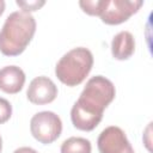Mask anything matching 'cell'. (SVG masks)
Listing matches in <instances>:
<instances>
[{"instance_id":"6da1fadb","label":"cell","mask_w":153,"mask_h":153,"mask_svg":"<svg viewBox=\"0 0 153 153\" xmlns=\"http://www.w3.org/2000/svg\"><path fill=\"white\" fill-rule=\"evenodd\" d=\"M115 86L108 78L96 75L88 79L71 109L73 126L82 131L93 130L100 123L105 108L115 99Z\"/></svg>"},{"instance_id":"7a4b0ae2","label":"cell","mask_w":153,"mask_h":153,"mask_svg":"<svg viewBox=\"0 0 153 153\" xmlns=\"http://www.w3.org/2000/svg\"><path fill=\"white\" fill-rule=\"evenodd\" d=\"M36 32V20L26 12H12L0 30V51L6 56L20 55Z\"/></svg>"},{"instance_id":"3957f363","label":"cell","mask_w":153,"mask_h":153,"mask_svg":"<svg viewBox=\"0 0 153 153\" xmlns=\"http://www.w3.org/2000/svg\"><path fill=\"white\" fill-rule=\"evenodd\" d=\"M93 66V55L91 50L84 47L74 48L67 51L55 66L56 78L65 85L73 87L80 85Z\"/></svg>"},{"instance_id":"277c9868","label":"cell","mask_w":153,"mask_h":153,"mask_svg":"<svg viewBox=\"0 0 153 153\" xmlns=\"http://www.w3.org/2000/svg\"><path fill=\"white\" fill-rule=\"evenodd\" d=\"M30 131L38 142L43 145L53 143L61 135V118L53 111L37 112L31 117Z\"/></svg>"},{"instance_id":"5b68a950","label":"cell","mask_w":153,"mask_h":153,"mask_svg":"<svg viewBox=\"0 0 153 153\" xmlns=\"http://www.w3.org/2000/svg\"><path fill=\"white\" fill-rule=\"evenodd\" d=\"M142 5L140 0H102L98 17L108 25H118L127 22Z\"/></svg>"},{"instance_id":"8992f818","label":"cell","mask_w":153,"mask_h":153,"mask_svg":"<svg viewBox=\"0 0 153 153\" xmlns=\"http://www.w3.org/2000/svg\"><path fill=\"white\" fill-rule=\"evenodd\" d=\"M99 153H134L126 133L116 126L106 127L98 136Z\"/></svg>"},{"instance_id":"52a82bcc","label":"cell","mask_w":153,"mask_h":153,"mask_svg":"<svg viewBox=\"0 0 153 153\" xmlns=\"http://www.w3.org/2000/svg\"><path fill=\"white\" fill-rule=\"evenodd\" d=\"M57 96V87L55 82L44 75L36 76L29 84L26 97L30 103L36 105L49 104L55 100Z\"/></svg>"},{"instance_id":"ba28073f","label":"cell","mask_w":153,"mask_h":153,"mask_svg":"<svg viewBox=\"0 0 153 153\" xmlns=\"http://www.w3.org/2000/svg\"><path fill=\"white\" fill-rule=\"evenodd\" d=\"M25 84V73L18 66H6L0 69V90L8 94L22 91Z\"/></svg>"},{"instance_id":"9c48e42d","label":"cell","mask_w":153,"mask_h":153,"mask_svg":"<svg viewBox=\"0 0 153 153\" xmlns=\"http://www.w3.org/2000/svg\"><path fill=\"white\" fill-rule=\"evenodd\" d=\"M135 51V39L131 32L121 31L111 41V54L114 59L124 61L133 56Z\"/></svg>"},{"instance_id":"30bf717a","label":"cell","mask_w":153,"mask_h":153,"mask_svg":"<svg viewBox=\"0 0 153 153\" xmlns=\"http://www.w3.org/2000/svg\"><path fill=\"white\" fill-rule=\"evenodd\" d=\"M91 142L85 137L72 136L65 140L61 145V153H91Z\"/></svg>"},{"instance_id":"8fae6325","label":"cell","mask_w":153,"mask_h":153,"mask_svg":"<svg viewBox=\"0 0 153 153\" xmlns=\"http://www.w3.org/2000/svg\"><path fill=\"white\" fill-rule=\"evenodd\" d=\"M79 6L85 13L90 16H99L102 0H81L79 1Z\"/></svg>"},{"instance_id":"7c38bea8","label":"cell","mask_w":153,"mask_h":153,"mask_svg":"<svg viewBox=\"0 0 153 153\" xmlns=\"http://www.w3.org/2000/svg\"><path fill=\"white\" fill-rule=\"evenodd\" d=\"M16 4L23 10V12L30 13V12L37 11L42 6H44L45 1L44 0H32V1H20V0H17Z\"/></svg>"},{"instance_id":"4fadbf2b","label":"cell","mask_w":153,"mask_h":153,"mask_svg":"<svg viewBox=\"0 0 153 153\" xmlns=\"http://www.w3.org/2000/svg\"><path fill=\"white\" fill-rule=\"evenodd\" d=\"M11 116H12V105H11V103L7 99L0 97V124L7 122L11 118Z\"/></svg>"},{"instance_id":"5bb4252c","label":"cell","mask_w":153,"mask_h":153,"mask_svg":"<svg viewBox=\"0 0 153 153\" xmlns=\"http://www.w3.org/2000/svg\"><path fill=\"white\" fill-rule=\"evenodd\" d=\"M13 153H38V152L31 147H19Z\"/></svg>"},{"instance_id":"9a60e30c","label":"cell","mask_w":153,"mask_h":153,"mask_svg":"<svg viewBox=\"0 0 153 153\" xmlns=\"http://www.w3.org/2000/svg\"><path fill=\"white\" fill-rule=\"evenodd\" d=\"M5 6H6L5 1H4V0H0V16L4 13V11H5Z\"/></svg>"},{"instance_id":"2e32d148","label":"cell","mask_w":153,"mask_h":153,"mask_svg":"<svg viewBox=\"0 0 153 153\" xmlns=\"http://www.w3.org/2000/svg\"><path fill=\"white\" fill-rule=\"evenodd\" d=\"M2 151V139H1V135H0V153Z\"/></svg>"}]
</instances>
